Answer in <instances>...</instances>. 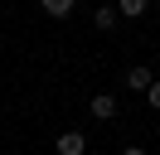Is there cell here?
Returning <instances> with one entry per match:
<instances>
[{
  "instance_id": "7a4b0ae2",
  "label": "cell",
  "mask_w": 160,
  "mask_h": 155,
  "mask_svg": "<svg viewBox=\"0 0 160 155\" xmlns=\"http://www.w3.org/2000/svg\"><path fill=\"white\" fill-rule=\"evenodd\" d=\"M88 112L97 116V121H112V116H117V97H112V92H97V97L88 102Z\"/></svg>"
},
{
  "instance_id": "52a82bcc",
  "label": "cell",
  "mask_w": 160,
  "mask_h": 155,
  "mask_svg": "<svg viewBox=\"0 0 160 155\" xmlns=\"http://www.w3.org/2000/svg\"><path fill=\"white\" fill-rule=\"evenodd\" d=\"M146 102H150V107L160 112V82H150V87H146Z\"/></svg>"
},
{
  "instance_id": "8992f818",
  "label": "cell",
  "mask_w": 160,
  "mask_h": 155,
  "mask_svg": "<svg viewBox=\"0 0 160 155\" xmlns=\"http://www.w3.org/2000/svg\"><path fill=\"white\" fill-rule=\"evenodd\" d=\"M146 5H150V0H117V15H126V19H141V15H146Z\"/></svg>"
},
{
  "instance_id": "277c9868",
  "label": "cell",
  "mask_w": 160,
  "mask_h": 155,
  "mask_svg": "<svg viewBox=\"0 0 160 155\" xmlns=\"http://www.w3.org/2000/svg\"><path fill=\"white\" fill-rule=\"evenodd\" d=\"M117 5H97V15H92V24H97V29H107V34H112V29H117Z\"/></svg>"
},
{
  "instance_id": "3957f363",
  "label": "cell",
  "mask_w": 160,
  "mask_h": 155,
  "mask_svg": "<svg viewBox=\"0 0 160 155\" xmlns=\"http://www.w3.org/2000/svg\"><path fill=\"white\" fill-rule=\"evenodd\" d=\"M121 82H126V87H131V92H146V87H150V82H155V73H150V68H146V63H141V68H126V78H121Z\"/></svg>"
},
{
  "instance_id": "ba28073f",
  "label": "cell",
  "mask_w": 160,
  "mask_h": 155,
  "mask_svg": "<svg viewBox=\"0 0 160 155\" xmlns=\"http://www.w3.org/2000/svg\"><path fill=\"white\" fill-rule=\"evenodd\" d=\"M121 155H146V150H141V145H126V150H121Z\"/></svg>"
},
{
  "instance_id": "6da1fadb",
  "label": "cell",
  "mask_w": 160,
  "mask_h": 155,
  "mask_svg": "<svg viewBox=\"0 0 160 155\" xmlns=\"http://www.w3.org/2000/svg\"><path fill=\"white\" fill-rule=\"evenodd\" d=\"M53 150H58V155H88V136H82V131H63Z\"/></svg>"
},
{
  "instance_id": "5b68a950",
  "label": "cell",
  "mask_w": 160,
  "mask_h": 155,
  "mask_svg": "<svg viewBox=\"0 0 160 155\" xmlns=\"http://www.w3.org/2000/svg\"><path fill=\"white\" fill-rule=\"evenodd\" d=\"M39 5H44V15H53V19H68L78 0H39Z\"/></svg>"
}]
</instances>
